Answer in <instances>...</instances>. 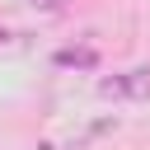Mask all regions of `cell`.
Masks as SVG:
<instances>
[{"instance_id": "cell-3", "label": "cell", "mask_w": 150, "mask_h": 150, "mask_svg": "<svg viewBox=\"0 0 150 150\" xmlns=\"http://www.w3.org/2000/svg\"><path fill=\"white\" fill-rule=\"evenodd\" d=\"M5 38H9V33H5V28H0V42H5Z\"/></svg>"}, {"instance_id": "cell-2", "label": "cell", "mask_w": 150, "mask_h": 150, "mask_svg": "<svg viewBox=\"0 0 150 150\" xmlns=\"http://www.w3.org/2000/svg\"><path fill=\"white\" fill-rule=\"evenodd\" d=\"M56 61H61V66H84V70H89V66H94V52H89V47H84V52H61Z\"/></svg>"}, {"instance_id": "cell-1", "label": "cell", "mask_w": 150, "mask_h": 150, "mask_svg": "<svg viewBox=\"0 0 150 150\" xmlns=\"http://www.w3.org/2000/svg\"><path fill=\"white\" fill-rule=\"evenodd\" d=\"M98 89H103V94H145V89H150V66L131 70V80H103Z\"/></svg>"}]
</instances>
